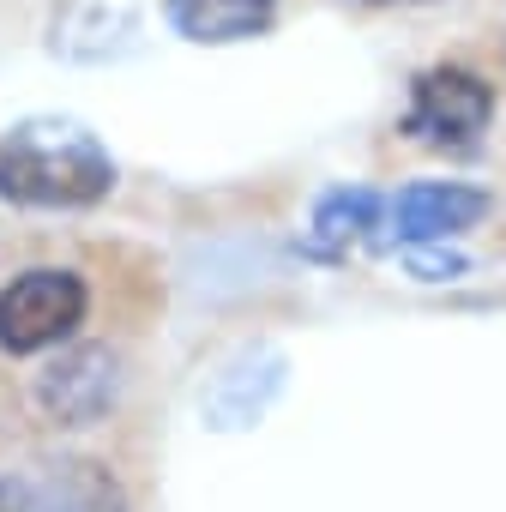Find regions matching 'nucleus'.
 I'll return each instance as SVG.
<instances>
[{"label": "nucleus", "instance_id": "obj_1", "mask_svg": "<svg viewBox=\"0 0 506 512\" xmlns=\"http://www.w3.org/2000/svg\"><path fill=\"white\" fill-rule=\"evenodd\" d=\"M115 193L109 145L67 115H31L0 139V199L25 211H85Z\"/></svg>", "mask_w": 506, "mask_h": 512}, {"label": "nucleus", "instance_id": "obj_2", "mask_svg": "<svg viewBox=\"0 0 506 512\" xmlns=\"http://www.w3.org/2000/svg\"><path fill=\"white\" fill-rule=\"evenodd\" d=\"M91 314V290L67 266H31L13 284H0V350L7 356H43L61 350Z\"/></svg>", "mask_w": 506, "mask_h": 512}, {"label": "nucleus", "instance_id": "obj_3", "mask_svg": "<svg viewBox=\"0 0 506 512\" xmlns=\"http://www.w3.org/2000/svg\"><path fill=\"white\" fill-rule=\"evenodd\" d=\"M494 121V85L476 79L470 67H428L410 79V103L398 115V133L428 145V151H452L470 157L482 145Z\"/></svg>", "mask_w": 506, "mask_h": 512}, {"label": "nucleus", "instance_id": "obj_4", "mask_svg": "<svg viewBox=\"0 0 506 512\" xmlns=\"http://www.w3.org/2000/svg\"><path fill=\"white\" fill-rule=\"evenodd\" d=\"M121 356L109 344H67L37 374V404L55 428H91L121 404Z\"/></svg>", "mask_w": 506, "mask_h": 512}, {"label": "nucleus", "instance_id": "obj_5", "mask_svg": "<svg viewBox=\"0 0 506 512\" xmlns=\"http://www.w3.org/2000/svg\"><path fill=\"white\" fill-rule=\"evenodd\" d=\"M488 205L494 199L482 187H470V181H410V187H398L386 199L380 229L398 247H440V241L476 229L488 217Z\"/></svg>", "mask_w": 506, "mask_h": 512}, {"label": "nucleus", "instance_id": "obj_6", "mask_svg": "<svg viewBox=\"0 0 506 512\" xmlns=\"http://www.w3.org/2000/svg\"><path fill=\"white\" fill-rule=\"evenodd\" d=\"M49 49L73 67H103V61H127L145 49V25L133 7H103V0H85V7H67L49 31Z\"/></svg>", "mask_w": 506, "mask_h": 512}, {"label": "nucleus", "instance_id": "obj_7", "mask_svg": "<svg viewBox=\"0 0 506 512\" xmlns=\"http://www.w3.org/2000/svg\"><path fill=\"white\" fill-rule=\"evenodd\" d=\"M163 25L181 43L229 49V43L266 37L278 25V0H163Z\"/></svg>", "mask_w": 506, "mask_h": 512}, {"label": "nucleus", "instance_id": "obj_8", "mask_svg": "<svg viewBox=\"0 0 506 512\" xmlns=\"http://www.w3.org/2000/svg\"><path fill=\"white\" fill-rule=\"evenodd\" d=\"M278 386H284V356L278 350H253L247 362L223 368L217 386H211V398H205L211 428H253V422L272 410Z\"/></svg>", "mask_w": 506, "mask_h": 512}, {"label": "nucleus", "instance_id": "obj_9", "mask_svg": "<svg viewBox=\"0 0 506 512\" xmlns=\"http://www.w3.org/2000/svg\"><path fill=\"white\" fill-rule=\"evenodd\" d=\"M386 217V199L374 187H332L320 193L314 205V223H308V253L314 260H344L356 241H368Z\"/></svg>", "mask_w": 506, "mask_h": 512}, {"label": "nucleus", "instance_id": "obj_10", "mask_svg": "<svg viewBox=\"0 0 506 512\" xmlns=\"http://www.w3.org/2000/svg\"><path fill=\"white\" fill-rule=\"evenodd\" d=\"M31 512H121V488L103 464L61 458L31 482Z\"/></svg>", "mask_w": 506, "mask_h": 512}, {"label": "nucleus", "instance_id": "obj_11", "mask_svg": "<svg viewBox=\"0 0 506 512\" xmlns=\"http://www.w3.org/2000/svg\"><path fill=\"white\" fill-rule=\"evenodd\" d=\"M410 266H416L422 278H452V272H464L458 253H428V247H410Z\"/></svg>", "mask_w": 506, "mask_h": 512}, {"label": "nucleus", "instance_id": "obj_12", "mask_svg": "<svg viewBox=\"0 0 506 512\" xmlns=\"http://www.w3.org/2000/svg\"><path fill=\"white\" fill-rule=\"evenodd\" d=\"M0 512H31V482L25 476H0Z\"/></svg>", "mask_w": 506, "mask_h": 512}, {"label": "nucleus", "instance_id": "obj_13", "mask_svg": "<svg viewBox=\"0 0 506 512\" xmlns=\"http://www.w3.org/2000/svg\"><path fill=\"white\" fill-rule=\"evenodd\" d=\"M362 7H428V0H362Z\"/></svg>", "mask_w": 506, "mask_h": 512}]
</instances>
